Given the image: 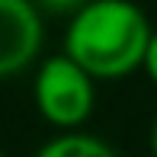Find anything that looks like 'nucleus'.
<instances>
[{"mask_svg":"<svg viewBox=\"0 0 157 157\" xmlns=\"http://www.w3.org/2000/svg\"><path fill=\"white\" fill-rule=\"evenodd\" d=\"M154 26L144 10L128 0L80 3L64 29V55L93 80H122L144 67Z\"/></svg>","mask_w":157,"mask_h":157,"instance_id":"nucleus-1","label":"nucleus"},{"mask_svg":"<svg viewBox=\"0 0 157 157\" xmlns=\"http://www.w3.org/2000/svg\"><path fill=\"white\" fill-rule=\"evenodd\" d=\"M32 103L45 122L64 132H77V125L87 122L96 106V80L64 52L52 55L35 71Z\"/></svg>","mask_w":157,"mask_h":157,"instance_id":"nucleus-2","label":"nucleus"},{"mask_svg":"<svg viewBox=\"0 0 157 157\" xmlns=\"http://www.w3.org/2000/svg\"><path fill=\"white\" fill-rule=\"evenodd\" d=\"M45 42L42 10L29 0H0V80L26 71Z\"/></svg>","mask_w":157,"mask_h":157,"instance_id":"nucleus-3","label":"nucleus"},{"mask_svg":"<svg viewBox=\"0 0 157 157\" xmlns=\"http://www.w3.org/2000/svg\"><path fill=\"white\" fill-rule=\"evenodd\" d=\"M35 157H119L116 147L90 132H61L48 138L35 151Z\"/></svg>","mask_w":157,"mask_h":157,"instance_id":"nucleus-4","label":"nucleus"},{"mask_svg":"<svg viewBox=\"0 0 157 157\" xmlns=\"http://www.w3.org/2000/svg\"><path fill=\"white\" fill-rule=\"evenodd\" d=\"M144 71H147V77H151L154 87H157V29H154V39L147 45V55H144Z\"/></svg>","mask_w":157,"mask_h":157,"instance_id":"nucleus-5","label":"nucleus"},{"mask_svg":"<svg viewBox=\"0 0 157 157\" xmlns=\"http://www.w3.org/2000/svg\"><path fill=\"white\" fill-rule=\"evenodd\" d=\"M151 154L157 157V116H154V125H151Z\"/></svg>","mask_w":157,"mask_h":157,"instance_id":"nucleus-6","label":"nucleus"},{"mask_svg":"<svg viewBox=\"0 0 157 157\" xmlns=\"http://www.w3.org/2000/svg\"><path fill=\"white\" fill-rule=\"evenodd\" d=\"M0 157H6V154H3V151H0Z\"/></svg>","mask_w":157,"mask_h":157,"instance_id":"nucleus-7","label":"nucleus"}]
</instances>
